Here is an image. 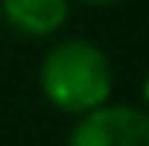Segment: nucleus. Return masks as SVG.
<instances>
[{"mask_svg":"<svg viewBox=\"0 0 149 146\" xmlns=\"http://www.w3.org/2000/svg\"><path fill=\"white\" fill-rule=\"evenodd\" d=\"M66 146H149V116L139 106H100L80 113Z\"/></svg>","mask_w":149,"mask_h":146,"instance_id":"f03ea898","label":"nucleus"},{"mask_svg":"<svg viewBox=\"0 0 149 146\" xmlns=\"http://www.w3.org/2000/svg\"><path fill=\"white\" fill-rule=\"evenodd\" d=\"M40 87L47 100L63 113H86L109 100L113 70L109 60L90 40H63L47 53L40 66Z\"/></svg>","mask_w":149,"mask_h":146,"instance_id":"f257e3e1","label":"nucleus"},{"mask_svg":"<svg viewBox=\"0 0 149 146\" xmlns=\"http://www.w3.org/2000/svg\"><path fill=\"white\" fill-rule=\"evenodd\" d=\"M0 13L23 37H50L66 23L70 0H0Z\"/></svg>","mask_w":149,"mask_h":146,"instance_id":"7ed1b4c3","label":"nucleus"},{"mask_svg":"<svg viewBox=\"0 0 149 146\" xmlns=\"http://www.w3.org/2000/svg\"><path fill=\"white\" fill-rule=\"evenodd\" d=\"M83 3H93V7H113V3H123V0H83Z\"/></svg>","mask_w":149,"mask_h":146,"instance_id":"20e7f679","label":"nucleus"}]
</instances>
